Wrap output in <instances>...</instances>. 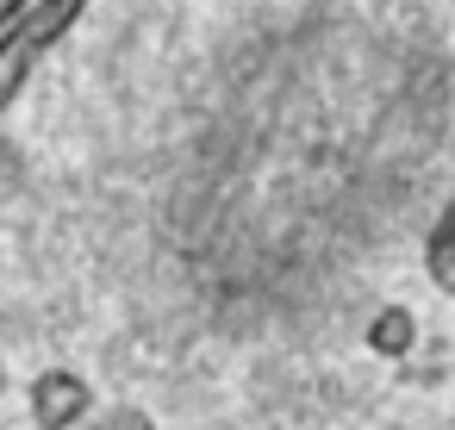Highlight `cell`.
Masks as SVG:
<instances>
[{
  "label": "cell",
  "instance_id": "277c9868",
  "mask_svg": "<svg viewBox=\"0 0 455 430\" xmlns=\"http://www.w3.org/2000/svg\"><path fill=\"white\" fill-rule=\"evenodd\" d=\"M424 268H430V281L455 299V200H449V212L430 225V237H424Z\"/></svg>",
  "mask_w": 455,
  "mask_h": 430
},
{
  "label": "cell",
  "instance_id": "8992f818",
  "mask_svg": "<svg viewBox=\"0 0 455 430\" xmlns=\"http://www.w3.org/2000/svg\"><path fill=\"white\" fill-rule=\"evenodd\" d=\"M94 430H156V418L138 411V405H107V411L94 418Z\"/></svg>",
  "mask_w": 455,
  "mask_h": 430
},
{
  "label": "cell",
  "instance_id": "6da1fadb",
  "mask_svg": "<svg viewBox=\"0 0 455 430\" xmlns=\"http://www.w3.org/2000/svg\"><path fill=\"white\" fill-rule=\"evenodd\" d=\"M26 405L38 418V430H82L94 418V386L88 374L76 368H44L32 386H26Z\"/></svg>",
  "mask_w": 455,
  "mask_h": 430
},
{
  "label": "cell",
  "instance_id": "3957f363",
  "mask_svg": "<svg viewBox=\"0 0 455 430\" xmlns=\"http://www.w3.org/2000/svg\"><path fill=\"white\" fill-rule=\"evenodd\" d=\"M411 343H418V318H411L405 306H387V312L368 324V349H374V355H387V362L411 355Z\"/></svg>",
  "mask_w": 455,
  "mask_h": 430
},
{
  "label": "cell",
  "instance_id": "5b68a950",
  "mask_svg": "<svg viewBox=\"0 0 455 430\" xmlns=\"http://www.w3.org/2000/svg\"><path fill=\"white\" fill-rule=\"evenodd\" d=\"M88 7H94V0H32V7H26V26H32V32H38V44L51 51V44H57L82 13H88Z\"/></svg>",
  "mask_w": 455,
  "mask_h": 430
},
{
  "label": "cell",
  "instance_id": "7a4b0ae2",
  "mask_svg": "<svg viewBox=\"0 0 455 430\" xmlns=\"http://www.w3.org/2000/svg\"><path fill=\"white\" fill-rule=\"evenodd\" d=\"M38 57H44L38 32L26 26V13H13L7 26H0V113H7V107L26 94V82H32Z\"/></svg>",
  "mask_w": 455,
  "mask_h": 430
}]
</instances>
